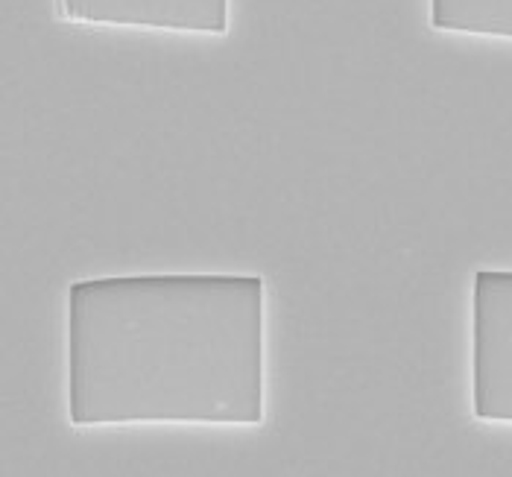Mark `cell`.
I'll return each instance as SVG.
<instances>
[{"label": "cell", "instance_id": "6da1fadb", "mask_svg": "<svg viewBox=\"0 0 512 477\" xmlns=\"http://www.w3.org/2000/svg\"><path fill=\"white\" fill-rule=\"evenodd\" d=\"M68 419L261 425L264 279L103 276L68 287Z\"/></svg>", "mask_w": 512, "mask_h": 477}, {"label": "cell", "instance_id": "7a4b0ae2", "mask_svg": "<svg viewBox=\"0 0 512 477\" xmlns=\"http://www.w3.org/2000/svg\"><path fill=\"white\" fill-rule=\"evenodd\" d=\"M472 413L512 425V270L474 273Z\"/></svg>", "mask_w": 512, "mask_h": 477}, {"label": "cell", "instance_id": "3957f363", "mask_svg": "<svg viewBox=\"0 0 512 477\" xmlns=\"http://www.w3.org/2000/svg\"><path fill=\"white\" fill-rule=\"evenodd\" d=\"M59 15L91 27H138L164 33H229V0H56Z\"/></svg>", "mask_w": 512, "mask_h": 477}, {"label": "cell", "instance_id": "277c9868", "mask_svg": "<svg viewBox=\"0 0 512 477\" xmlns=\"http://www.w3.org/2000/svg\"><path fill=\"white\" fill-rule=\"evenodd\" d=\"M428 18L439 33L512 41V0H431Z\"/></svg>", "mask_w": 512, "mask_h": 477}]
</instances>
